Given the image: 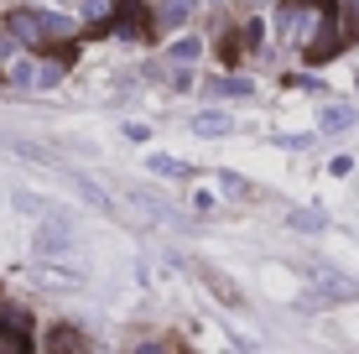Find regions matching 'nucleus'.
Returning <instances> with one entry per match:
<instances>
[{
    "mask_svg": "<svg viewBox=\"0 0 359 354\" xmlns=\"http://www.w3.org/2000/svg\"><path fill=\"white\" fill-rule=\"evenodd\" d=\"M6 27H11V36H16V42L42 47V42H57V36H68L73 21H68V16H53V11H11Z\"/></svg>",
    "mask_w": 359,
    "mask_h": 354,
    "instance_id": "nucleus-1",
    "label": "nucleus"
},
{
    "mask_svg": "<svg viewBox=\"0 0 359 354\" xmlns=\"http://www.w3.org/2000/svg\"><path fill=\"white\" fill-rule=\"evenodd\" d=\"M57 79H63V63H32V57L11 63V83H21V89H47Z\"/></svg>",
    "mask_w": 359,
    "mask_h": 354,
    "instance_id": "nucleus-2",
    "label": "nucleus"
},
{
    "mask_svg": "<svg viewBox=\"0 0 359 354\" xmlns=\"http://www.w3.org/2000/svg\"><path fill=\"white\" fill-rule=\"evenodd\" d=\"M27 344H32V323L21 313L0 308V354H27Z\"/></svg>",
    "mask_w": 359,
    "mask_h": 354,
    "instance_id": "nucleus-3",
    "label": "nucleus"
},
{
    "mask_svg": "<svg viewBox=\"0 0 359 354\" xmlns=\"http://www.w3.org/2000/svg\"><path fill=\"white\" fill-rule=\"evenodd\" d=\"M115 27L126 36H146L151 32V11H146L141 0H115Z\"/></svg>",
    "mask_w": 359,
    "mask_h": 354,
    "instance_id": "nucleus-4",
    "label": "nucleus"
},
{
    "mask_svg": "<svg viewBox=\"0 0 359 354\" xmlns=\"http://www.w3.org/2000/svg\"><path fill=\"white\" fill-rule=\"evenodd\" d=\"M47 354H89V339L73 323H53L47 328Z\"/></svg>",
    "mask_w": 359,
    "mask_h": 354,
    "instance_id": "nucleus-5",
    "label": "nucleus"
},
{
    "mask_svg": "<svg viewBox=\"0 0 359 354\" xmlns=\"http://www.w3.org/2000/svg\"><path fill=\"white\" fill-rule=\"evenodd\" d=\"M318 297H323V302H354L359 282H349V276H339V271H323V276H318Z\"/></svg>",
    "mask_w": 359,
    "mask_h": 354,
    "instance_id": "nucleus-6",
    "label": "nucleus"
},
{
    "mask_svg": "<svg viewBox=\"0 0 359 354\" xmlns=\"http://www.w3.org/2000/svg\"><path fill=\"white\" fill-rule=\"evenodd\" d=\"M32 245H36V255H63V250H73V235H68L63 224H42Z\"/></svg>",
    "mask_w": 359,
    "mask_h": 354,
    "instance_id": "nucleus-7",
    "label": "nucleus"
},
{
    "mask_svg": "<svg viewBox=\"0 0 359 354\" xmlns=\"http://www.w3.org/2000/svg\"><path fill=\"white\" fill-rule=\"evenodd\" d=\"M193 130H198V136H229L234 120L219 115V109H203V115H193Z\"/></svg>",
    "mask_w": 359,
    "mask_h": 354,
    "instance_id": "nucleus-8",
    "label": "nucleus"
},
{
    "mask_svg": "<svg viewBox=\"0 0 359 354\" xmlns=\"http://www.w3.org/2000/svg\"><path fill=\"white\" fill-rule=\"evenodd\" d=\"M146 167H151V172H162V177H193V167L188 162H177V156H146Z\"/></svg>",
    "mask_w": 359,
    "mask_h": 354,
    "instance_id": "nucleus-9",
    "label": "nucleus"
},
{
    "mask_svg": "<svg viewBox=\"0 0 359 354\" xmlns=\"http://www.w3.org/2000/svg\"><path fill=\"white\" fill-rule=\"evenodd\" d=\"M318 125H323V130H349L354 125V109L349 104H328L323 115H318Z\"/></svg>",
    "mask_w": 359,
    "mask_h": 354,
    "instance_id": "nucleus-10",
    "label": "nucleus"
},
{
    "mask_svg": "<svg viewBox=\"0 0 359 354\" xmlns=\"http://www.w3.org/2000/svg\"><path fill=\"white\" fill-rule=\"evenodd\" d=\"M73 188H79V193H83V198H89V203H94V209H99V214H115V203H109V198H104V193H99V188H94V182H89V177H83V172H73Z\"/></svg>",
    "mask_w": 359,
    "mask_h": 354,
    "instance_id": "nucleus-11",
    "label": "nucleus"
},
{
    "mask_svg": "<svg viewBox=\"0 0 359 354\" xmlns=\"http://www.w3.org/2000/svg\"><path fill=\"white\" fill-rule=\"evenodd\" d=\"M203 282L214 287V292H219V297H224V302H240V292H234V287H229V282H224V276H219V271H208V266H203Z\"/></svg>",
    "mask_w": 359,
    "mask_h": 354,
    "instance_id": "nucleus-12",
    "label": "nucleus"
},
{
    "mask_svg": "<svg viewBox=\"0 0 359 354\" xmlns=\"http://www.w3.org/2000/svg\"><path fill=\"white\" fill-rule=\"evenodd\" d=\"M287 224H292V229H313V235H318V229H323V219H318V214H302V209H287Z\"/></svg>",
    "mask_w": 359,
    "mask_h": 354,
    "instance_id": "nucleus-13",
    "label": "nucleus"
},
{
    "mask_svg": "<svg viewBox=\"0 0 359 354\" xmlns=\"http://www.w3.org/2000/svg\"><path fill=\"white\" fill-rule=\"evenodd\" d=\"M198 6V0H167V11H162V21H172V27H177L182 16H188V11Z\"/></svg>",
    "mask_w": 359,
    "mask_h": 354,
    "instance_id": "nucleus-14",
    "label": "nucleus"
},
{
    "mask_svg": "<svg viewBox=\"0 0 359 354\" xmlns=\"http://www.w3.org/2000/svg\"><path fill=\"white\" fill-rule=\"evenodd\" d=\"M214 94H240V100H245V94H250V83H245V79H219Z\"/></svg>",
    "mask_w": 359,
    "mask_h": 354,
    "instance_id": "nucleus-15",
    "label": "nucleus"
},
{
    "mask_svg": "<svg viewBox=\"0 0 359 354\" xmlns=\"http://www.w3.org/2000/svg\"><path fill=\"white\" fill-rule=\"evenodd\" d=\"M219 182H224L229 198H240V193H245V177H234V172H219Z\"/></svg>",
    "mask_w": 359,
    "mask_h": 354,
    "instance_id": "nucleus-16",
    "label": "nucleus"
},
{
    "mask_svg": "<svg viewBox=\"0 0 359 354\" xmlns=\"http://www.w3.org/2000/svg\"><path fill=\"white\" fill-rule=\"evenodd\" d=\"M172 57H182V63H188V57H198V42H193V36H182V42L172 47Z\"/></svg>",
    "mask_w": 359,
    "mask_h": 354,
    "instance_id": "nucleus-17",
    "label": "nucleus"
},
{
    "mask_svg": "<svg viewBox=\"0 0 359 354\" xmlns=\"http://www.w3.org/2000/svg\"><path fill=\"white\" fill-rule=\"evenodd\" d=\"M302 32V16H297V11H287V16H281V36H297Z\"/></svg>",
    "mask_w": 359,
    "mask_h": 354,
    "instance_id": "nucleus-18",
    "label": "nucleus"
},
{
    "mask_svg": "<svg viewBox=\"0 0 359 354\" xmlns=\"http://www.w3.org/2000/svg\"><path fill=\"white\" fill-rule=\"evenodd\" d=\"M109 11H115V0H89V16H94V21H104Z\"/></svg>",
    "mask_w": 359,
    "mask_h": 354,
    "instance_id": "nucleus-19",
    "label": "nucleus"
},
{
    "mask_svg": "<svg viewBox=\"0 0 359 354\" xmlns=\"http://www.w3.org/2000/svg\"><path fill=\"white\" fill-rule=\"evenodd\" d=\"M135 354H162V349H156V344H141V349H135Z\"/></svg>",
    "mask_w": 359,
    "mask_h": 354,
    "instance_id": "nucleus-20",
    "label": "nucleus"
},
{
    "mask_svg": "<svg viewBox=\"0 0 359 354\" xmlns=\"http://www.w3.org/2000/svg\"><path fill=\"white\" fill-rule=\"evenodd\" d=\"M292 6H318V0H292Z\"/></svg>",
    "mask_w": 359,
    "mask_h": 354,
    "instance_id": "nucleus-21",
    "label": "nucleus"
}]
</instances>
